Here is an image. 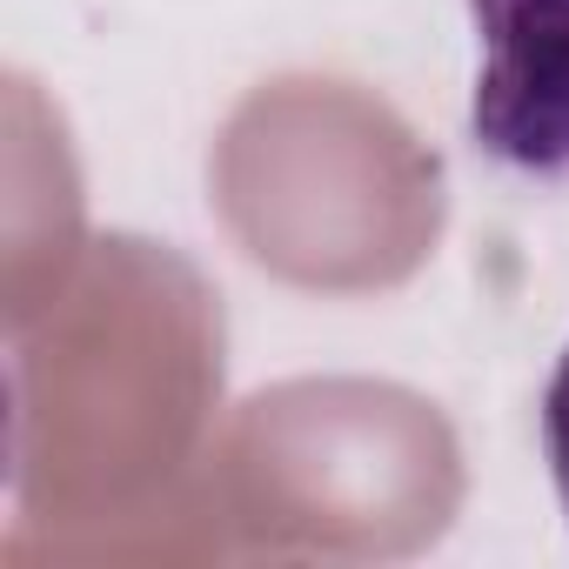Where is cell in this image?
I'll return each mask as SVG.
<instances>
[{
  "mask_svg": "<svg viewBox=\"0 0 569 569\" xmlns=\"http://www.w3.org/2000/svg\"><path fill=\"white\" fill-rule=\"evenodd\" d=\"M469 141L516 174H569V0H469Z\"/></svg>",
  "mask_w": 569,
  "mask_h": 569,
  "instance_id": "6da1fadb",
  "label": "cell"
},
{
  "mask_svg": "<svg viewBox=\"0 0 569 569\" xmlns=\"http://www.w3.org/2000/svg\"><path fill=\"white\" fill-rule=\"evenodd\" d=\"M536 429H542V462H549V482H556V502L569 516V342L542 382V409H536Z\"/></svg>",
  "mask_w": 569,
  "mask_h": 569,
  "instance_id": "7a4b0ae2",
  "label": "cell"
}]
</instances>
